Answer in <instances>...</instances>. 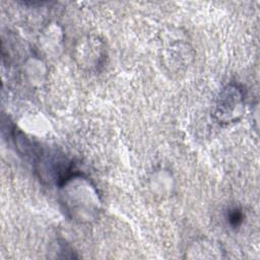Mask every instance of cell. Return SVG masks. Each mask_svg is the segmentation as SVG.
<instances>
[{"label": "cell", "instance_id": "1", "mask_svg": "<svg viewBox=\"0 0 260 260\" xmlns=\"http://www.w3.org/2000/svg\"><path fill=\"white\" fill-rule=\"evenodd\" d=\"M242 92L236 86H228L220 94L218 99V105L216 109V116L220 120L233 121L235 120V112L239 113L241 107Z\"/></svg>", "mask_w": 260, "mask_h": 260}, {"label": "cell", "instance_id": "2", "mask_svg": "<svg viewBox=\"0 0 260 260\" xmlns=\"http://www.w3.org/2000/svg\"><path fill=\"white\" fill-rule=\"evenodd\" d=\"M228 220L232 226L236 228L242 223L243 213L239 209L234 208V209L230 210V212L228 213Z\"/></svg>", "mask_w": 260, "mask_h": 260}]
</instances>
